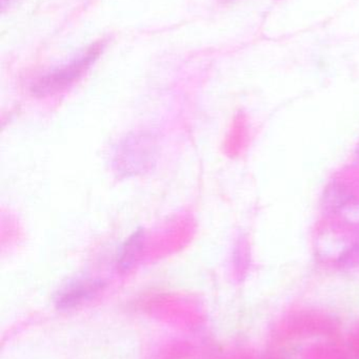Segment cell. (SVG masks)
I'll return each instance as SVG.
<instances>
[{
    "label": "cell",
    "instance_id": "3",
    "mask_svg": "<svg viewBox=\"0 0 359 359\" xmlns=\"http://www.w3.org/2000/svg\"><path fill=\"white\" fill-rule=\"evenodd\" d=\"M143 232L137 231L133 234L126 244L122 247V252H120L119 259H118V265L122 269H128L131 265L134 263L137 255L143 249Z\"/></svg>",
    "mask_w": 359,
    "mask_h": 359
},
{
    "label": "cell",
    "instance_id": "2",
    "mask_svg": "<svg viewBox=\"0 0 359 359\" xmlns=\"http://www.w3.org/2000/svg\"><path fill=\"white\" fill-rule=\"evenodd\" d=\"M100 287L101 283L95 280H84L73 283L61 293L58 299L59 305L61 307H70L74 304L79 303L82 299L94 294Z\"/></svg>",
    "mask_w": 359,
    "mask_h": 359
},
{
    "label": "cell",
    "instance_id": "1",
    "mask_svg": "<svg viewBox=\"0 0 359 359\" xmlns=\"http://www.w3.org/2000/svg\"><path fill=\"white\" fill-rule=\"evenodd\" d=\"M103 48V42H97L86 48V52L78 55L71 62L46 74L34 84L32 88L33 94L44 96L71 86L75 80L81 77L82 74L90 69L91 65L98 58Z\"/></svg>",
    "mask_w": 359,
    "mask_h": 359
},
{
    "label": "cell",
    "instance_id": "4",
    "mask_svg": "<svg viewBox=\"0 0 359 359\" xmlns=\"http://www.w3.org/2000/svg\"><path fill=\"white\" fill-rule=\"evenodd\" d=\"M325 198H326L328 206L333 207V208L339 207V208L341 206L343 207L349 200V194L345 190L341 189V186L334 185L327 191Z\"/></svg>",
    "mask_w": 359,
    "mask_h": 359
}]
</instances>
